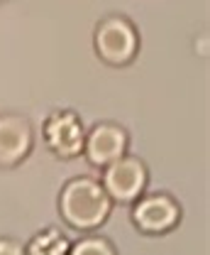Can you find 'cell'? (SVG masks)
I'll list each match as a JSON object with an SVG mask.
<instances>
[{"mask_svg": "<svg viewBox=\"0 0 210 255\" xmlns=\"http://www.w3.org/2000/svg\"><path fill=\"white\" fill-rule=\"evenodd\" d=\"M115 204L105 194L103 184L88 177V174H76L61 184L57 196V211L64 226L78 233H98L100 226H105Z\"/></svg>", "mask_w": 210, "mask_h": 255, "instance_id": "1", "label": "cell"}, {"mask_svg": "<svg viewBox=\"0 0 210 255\" xmlns=\"http://www.w3.org/2000/svg\"><path fill=\"white\" fill-rule=\"evenodd\" d=\"M140 47H142V37L137 25L122 12H110L100 17L93 27V52L110 69L130 66L137 59Z\"/></svg>", "mask_w": 210, "mask_h": 255, "instance_id": "2", "label": "cell"}, {"mask_svg": "<svg viewBox=\"0 0 210 255\" xmlns=\"http://www.w3.org/2000/svg\"><path fill=\"white\" fill-rule=\"evenodd\" d=\"M42 142L61 162L83 157L86 123L73 108H52L42 121Z\"/></svg>", "mask_w": 210, "mask_h": 255, "instance_id": "3", "label": "cell"}, {"mask_svg": "<svg viewBox=\"0 0 210 255\" xmlns=\"http://www.w3.org/2000/svg\"><path fill=\"white\" fill-rule=\"evenodd\" d=\"M130 219L142 236H166L179 228L183 209L169 191H144L130 206Z\"/></svg>", "mask_w": 210, "mask_h": 255, "instance_id": "4", "label": "cell"}, {"mask_svg": "<svg viewBox=\"0 0 210 255\" xmlns=\"http://www.w3.org/2000/svg\"><path fill=\"white\" fill-rule=\"evenodd\" d=\"M105 194L110 196L113 204L120 206H132L149 187V167L147 162L137 155H125L118 162L108 164L100 169V179Z\"/></svg>", "mask_w": 210, "mask_h": 255, "instance_id": "5", "label": "cell"}, {"mask_svg": "<svg viewBox=\"0 0 210 255\" xmlns=\"http://www.w3.org/2000/svg\"><path fill=\"white\" fill-rule=\"evenodd\" d=\"M37 132L30 116L20 111L0 113V169H17L34 152Z\"/></svg>", "mask_w": 210, "mask_h": 255, "instance_id": "6", "label": "cell"}, {"mask_svg": "<svg viewBox=\"0 0 210 255\" xmlns=\"http://www.w3.org/2000/svg\"><path fill=\"white\" fill-rule=\"evenodd\" d=\"M130 152V132L118 121H98L86 128L83 159L95 169H105Z\"/></svg>", "mask_w": 210, "mask_h": 255, "instance_id": "7", "label": "cell"}, {"mask_svg": "<svg viewBox=\"0 0 210 255\" xmlns=\"http://www.w3.org/2000/svg\"><path fill=\"white\" fill-rule=\"evenodd\" d=\"M69 248L71 238L59 226H44L25 243V255H69Z\"/></svg>", "mask_w": 210, "mask_h": 255, "instance_id": "8", "label": "cell"}, {"mask_svg": "<svg viewBox=\"0 0 210 255\" xmlns=\"http://www.w3.org/2000/svg\"><path fill=\"white\" fill-rule=\"evenodd\" d=\"M69 255H120L118 246L103 233H86L78 241H71Z\"/></svg>", "mask_w": 210, "mask_h": 255, "instance_id": "9", "label": "cell"}, {"mask_svg": "<svg viewBox=\"0 0 210 255\" xmlns=\"http://www.w3.org/2000/svg\"><path fill=\"white\" fill-rule=\"evenodd\" d=\"M0 255H25V243L15 236H0Z\"/></svg>", "mask_w": 210, "mask_h": 255, "instance_id": "10", "label": "cell"}]
</instances>
